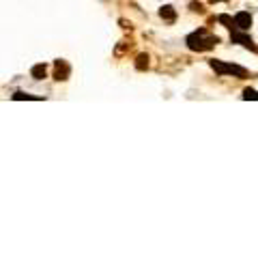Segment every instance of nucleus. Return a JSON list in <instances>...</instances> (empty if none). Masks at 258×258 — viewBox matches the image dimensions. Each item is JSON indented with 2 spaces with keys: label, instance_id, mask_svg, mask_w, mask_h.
Returning a JSON list of instances; mask_svg holds the SVG:
<instances>
[{
  "label": "nucleus",
  "instance_id": "1",
  "mask_svg": "<svg viewBox=\"0 0 258 258\" xmlns=\"http://www.w3.org/2000/svg\"><path fill=\"white\" fill-rule=\"evenodd\" d=\"M187 47H190L192 52H207L211 50L213 45H217L219 39L215 35H211V32H207L204 28H198L196 32H192V35H187Z\"/></svg>",
  "mask_w": 258,
  "mask_h": 258
},
{
  "label": "nucleus",
  "instance_id": "4",
  "mask_svg": "<svg viewBox=\"0 0 258 258\" xmlns=\"http://www.w3.org/2000/svg\"><path fill=\"white\" fill-rule=\"evenodd\" d=\"M250 26H252V15L247 13V11H239V13L235 15V28L247 32V30H250Z\"/></svg>",
  "mask_w": 258,
  "mask_h": 258
},
{
  "label": "nucleus",
  "instance_id": "11",
  "mask_svg": "<svg viewBox=\"0 0 258 258\" xmlns=\"http://www.w3.org/2000/svg\"><path fill=\"white\" fill-rule=\"evenodd\" d=\"M243 99H258V93L254 88H245L243 90Z\"/></svg>",
  "mask_w": 258,
  "mask_h": 258
},
{
  "label": "nucleus",
  "instance_id": "8",
  "mask_svg": "<svg viewBox=\"0 0 258 258\" xmlns=\"http://www.w3.org/2000/svg\"><path fill=\"white\" fill-rule=\"evenodd\" d=\"M217 22H219V24H224L226 28H230V30L235 28V18H230V15H219Z\"/></svg>",
  "mask_w": 258,
  "mask_h": 258
},
{
  "label": "nucleus",
  "instance_id": "12",
  "mask_svg": "<svg viewBox=\"0 0 258 258\" xmlns=\"http://www.w3.org/2000/svg\"><path fill=\"white\" fill-rule=\"evenodd\" d=\"M192 9H194V11H198V13H202V11H204L200 2H192Z\"/></svg>",
  "mask_w": 258,
  "mask_h": 258
},
{
  "label": "nucleus",
  "instance_id": "5",
  "mask_svg": "<svg viewBox=\"0 0 258 258\" xmlns=\"http://www.w3.org/2000/svg\"><path fill=\"white\" fill-rule=\"evenodd\" d=\"M54 78H56L58 82L69 78V64L64 61H56V71H54Z\"/></svg>",
  "mask_w": 258,
  "mask_h": 258
},
{
  "label": "nucleus",
  "instance_id": "3",
  "mask_svg": "<svg viewBox=\"0 0 258 258\" xmlns=\"http://www.w3.org/2000/svg\"><path fill=\"white\" fill-rule=\"evenodd\" d=\"M230 39H233V43H239V45H243L247 47V50H252V52H258V47H256V43L252 41V37H247L243 30H233V35H230Z\"/></svg>",
  "mask_w": 258,
  "mask_h": 258
},
{
  "label": "nucleus",
  "instance_id": "2",
  "mask_svg": "<svg viewBox=\"0 0 258 258\" xmlns=\"http://www.w3.org/2000/svg\"><path fill=\"white\" fill-rule=\"evenodd\" d=\"M211 69H215V73L219 75H235V78H245L247 75V69L239 67V64H230V63H224V61H211Z\"/></svg>",
  "mask_w": 258,
  "mask_h": 258
},
{
  "label": "nucleus",
  "instance_id": "13",
  "mask_svg": "<svg viewBox=\"0 0 258 258\" xmlns=\"http://www.w3.org/2000/svg\"><path fill=\"white\" fill-rule=\"evenodd\" d=\"M215 2H226V0H211V4H215Z\"/></svg>",
  "mask_w": 258,
  "mask_h": 258
},
{
  "label": "nucleus",
  "instance_id": "10",
  "mask_svg": "<svg viewBox=\"0 0 258 258\" xmlns=\"http://www.w3.org/2000/svg\"><path fill=\"white\" fill-rule=\"evenodd\" d=\"M136 67H138V69L149 67V56H147V54H140V56H138V63H136Z\"/></svg>",
  "mask_w": 258,
  "mask_h": 258
},
{
  "label": "nucleus",
  "instance_id": "6",
  "mask_svg": "<svg viewBox=\"0 0 258 258\" xmlns=\"http://www.w3.org/2000/svg\"><path fill=\"white\" fill-rule=\"evenodd\" d=\"M45 71H47V67H45V64H35V67H32L30 69V73H32V78H35V80H43V78H45Z\"/></svg>",
  "mask_w": 258,
  "mask_h": 258
},
{
  "label": "nucleus",
  "instance_id": "7",
  "mask_svg": "<svg viewBox=\"0 0 258 258\" xmlns=\"http://www.w3.org/2000/svg\"><path fill=\"white\" fill-rule=\"evenodd\" d=\"M159 15H161L164 20H168V22H174V18H176V11L172 9V7H161Z\"/></svg>",
  "mask_w": 258,
  "mask_h": 258
},
{
  "label": "nucleus",
  "instance_id": "9",
  "mask_svg": "<svg viewBox=\"0 0 258 258\" xmlns=\"http://www.w3.org/2000/svg\"><path fill=\"white\" fill-rule=\"evenodd\" d=\"M15 101H22V99H41V97H35V95H28V93H22V90H18V93L13 95Z\"/></svg>",
  "mask_w": 258,
  "mask_h": 258
}]
</instances>
